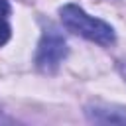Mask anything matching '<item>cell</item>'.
Listing matches in <instances>:
<instances>
[{"instance_id":"6","label":"cell","mask_w":126,"mask_h":126,"mask_svg":"<svg viewBox=\"0 0 126 126\" xmlns=\"http://www.w3.org/2000/svg\"><path fill=\"white\" fill-rule=\"evenodd\" d=\"M118 71H120V75H122V77H124V81H126V59L118 63Z\"/></svg>"},{"instance_id":"1","label":"cell","mask_w":126,"mask_h":126,"mask_svg":"<svg viewBox=\"0 0 126 126\" xmlns=\"http://www.w3.org/2000/svg\"><path fill=\"white\" fill-rule=\"evenodd\" d=\"M59 16H61L63 26L69 32H73V33H77V35H81L89 41H94V43H100V45H112L114 39H116V33H114L110 24H106L100 18L89 16L77 4L61 6Z\"/></svg>"},{"instance_id":"5","label":"cell","mask_w":126,"mask_h":126,"mask_svg":"<svg viewBox=\"0 0 126 126\" xmlns=\"http://www.w3.org/2000/svg\"><path fill=\"white\" fill-rule=\"evenodd\" d=\"M8 14H10V4L6 0H0V18H4Z\"/></svg>"},{"instance_id":"3","label":"cell","mask_w":126,"mask_h":126,"mask_svg":"<svg viewBox=\"0 0 126 126\" xmlns=\"http://www.w3.org/2000/svg\"><path fill=\"white\" fill-rule=\"evenodd\" d=\"M85 114L94 124H126V106L108 102H91L85 106Z\"/></svg>"},{"instance_id":"4","label":"cell","mask_w":126,"mask_h":126,"mask_svg":"<svg viewBox=\"0 0 126 126\" xmlns=\"http://www.w3.org/2000/svg\"><path fill=\"white\" fill-rule=\"evenodd\" d=\"M12 35V30L8 26V22H4V18H0V45H4Z\"/></svg>"},{"instance_id":"2","label":"cell","mask_w":126,"mask_h":126,"mask_svg":"<svg viewBox=\"0 0 126 126\" xmlns=\"http://www.w3.org/2000/svg\"><path fill=\"white\" fill-rule=\"evenodd\" d=\"M67 53H69V49H67V41L63 39V35L55 28H49L41 33V39L37 43L35 65L41 73L53 75L59 69V65L63 63V59L67 57Z\"/></svg>"}]
</instances>
